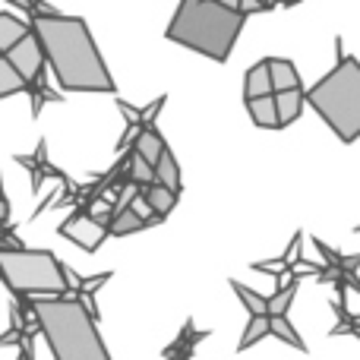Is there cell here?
I'll list each match as a JSON object with an SVG mask.
<instances>
[{
	"label": "cell",
	"instance_id": "6da1fadb",
	"mask_svg": "<svg viewBox=\"0 0 360 360\" xmlns=\"http://www.w3.org/2000/svg\"><path fill=\"white\" fill-rule=\"evenodd\" d=\"M10 4L25 10L44 48L51 73L63 92L117 95V82L111 79V70H108L86 19L60 13L51 4H38V0H10Z\"/></svg>",
	"mask_w": 360,
	"mask_h": 360
},
{
	"label": "cell",
	"instance_id": "2e32d148",
	"mask_svg": "<svg viewBox=\"0 0 360 360\" xmlns=\"http://www.w3.org/2000/svg\"><path fill=\"white\" fill-rule=\"evenodd\" d=\"M29 35H32V22H22V19H16L13 13L0 10V57L10 54V51L16 48L19 41H25Z\"/></svg>",
	"mask_w": 360,
	"mask_h": 360
},
{
	"label": "cell",
	"instance_id": "d6986e66",
	"mask_svg": "<svg viewBox=\"0 0 360 360\" xmlns=\"http://www.w3.org/2000/svg\"><path fill=\"white\" fill-rule=\"evenodd\" d=\"M272 86H275V95L304 89L300 86V73H297V67H294V60H288V57H272Z\"/></svg>",
	"mask_w": 360,
	"mask_h": 360
},
{
	"label": "cell",
	"instance_id": "8992f818",
	"mask_svg": "<svg viewBox=\"0 0 360 360\" xmlns=\"http://www.w3.org/2000/svg\"><path fill=\"white\" fill-rule=\"evenodd\" d=\"M300 243H304V231H297V234L291 237V243H288V250L278 256V259H262V262H250V269L253 272H262V275H272L275 281L281 285H288V278H294V275H313L316 278L319 266L310 259H304L300 256Z\"/></svg>",
	"mask_w": 360,
	"mask_h": 360
},
{
	"label": "cell",
	"instance_id": "4316f807",
	"mask_svg": "<svg viewBox=\"0 0 360 360\" xmlns=\"http://www.w3.org/2000/svg\"><path fill=\"white\" fill-rule=\"evenodd\" d=\"M237 10L250 19V16H256V13H272L275 4H237Z\"/></svg>",
	"mask_w": 360,
	"mask_h": 360
},
{
	"label": "cell",
	"instance_id": "5bb4252c",
	"mask_svg": "<svg viewBox=\"0 0 360 360\" xmlns=\"http://www.w3.org/2000/svg\"><path fill=\"white\" fill-rule=\"evenodd\" d=\"M139 199L146 202L149 215L155 218L158 224H162L165 218H168L171 212L177 209V199H180V196H177V193H171L168 186H162V184L155 180V184H149V186H143V190H139Z\"/></svg>",
	"mask_w": 360,
	"mask_h": 360
},
{
	"label": "cell",
	"instance_id": "52a82bcc",
	"mask_svg": "<svg viewBox=\"0 0 360 360\" xmlns=\"http://www.w3.org/2000/svg\"><path fill=\"white\" fill-rule=\"evenodd\" d=\"M60 237L73 240L76 247H82L89 256L108 240V218L101 212H70L67 221L60 224Z\"/></svg>",
	"mask_w": 360,
	"mask_h": 360
},
{
	"label": "cell",
	"instance_id": "3957f363",
	"mask_svg": "<svg viewBox=\"0 0 360 360\" xmlns=\"http://www.w3.org/2000/svg\"><path fill=\"white\" fill-rule=\"evenodd\" d=\"M247 16L237 4H218V0H184L171 16L165 38L180 48L202 54L215 63H228L234 44L240 38Z\"/></svg>",
	"mask_w": 360,
	"mask_h": 360
},
{
	"label": "cell",
	"instance_id": "ac0fdd59",
	"mask_svg": "<svg viewBox=\"0 0 360 360\" xmlns=\"http://www.w3.org/2000/svg\"><path fill=\"white\" fill-rule=\"evenodd\" d=\"M313 247H316V253L323 256V266L342 269V272H360V253H342V250L329 247L323 237H313Z\"/></svg>",
	"mask_w": 360,
	"mask_h": 360
},
{
	"label": "cell",
	"instance_id": "e0dca14e",
	"mask_svg": "<svg viewBox=\"0 0 360 360\" xmlns=\"http://www.w3.org/2000/svg\"><path fill=\"white\" fill-rule=\"evenodd\" d=\"M243 105H247V114H250V120H253V127H259V130H281L278 101H275V95H269V98H256V101H243Z\"/></svg>",
	"mask_w": 360,
	"mask_h": 360
},
{
	"label": "cell",
	"instance_id": "9c48e42d",
	"mask_svg": "<svg viewBox=\"0 0 360 360\" xmlns=\"http://www.w3.org/2000/svg\"><path fill=\"white\" fill-rule=\"evenodd\" d=\"M136 199H139V190L133 193L130 199H124V202H111V205H108V212H105V218H108V237L139 234V231H149V228H155V224H158L152 215H143V212L133 205Z\"/></svg>",
	"mask_w": 360,
	"mask_h": 360
},
{
	"label": "cell",
	"instance_id": "4fadbf2b",
	"mask_svg": "<svg viewBox=\"0 0 360 360\" xmlns=\"http://www.w3.org/2000/svg\"><path fill=\"white\" fill-rule=\"evenodd\" d=\"M275 95L272 86V57H262L259 63L247 70L243 76V101H256V98H269Z\"/></svg>",
	"mask_w": 360,
	"mask_h": 360
},
{
	"label": "cell",
	"instance_id": "484cf974",
	"mask_svg": "<svg viewBox=\"0 0 360 360\" xmlns=\"http://www.w3.org/2000/svg\"><path fill=\"white\" fill-rule=\"evenodd\" d=\"M16 92H25V79L6 57H0V98H13Z\"/></svg>",
	"mask_w": 360,
	"mask_h": 360
},
{
	"label": "cell",
	"instance_id": "30bf717a",
	"mask_svg": "<svg viewBox=\"0 0 360 360\" xmlns=\"http://www.w3.org/2000/svg\"><path fill=\"white\" fill-rule=\"evenodd\" d=\"M165 101H168V95H158L152 105H146V108H133L130 101H124V98H117V111L124 114V120H127V130H124V136L117 139V152L124 155V152H130V146H133V136L139 133V127H146L149 120H158V114L165 111Z\"/></svg>",
	"mask_w": 360,
	"mask_h": 360
},
{
	"label": "cell",
	"instance_id": "7c38bea8",
	"mask_svg": "<svg viewBox=\"0 0 360 360\" xmlns=\"http://www.w3.org/2000/svg\"><path fill=\"white\" fill-rule=\"evenodd\" d=\"M130 149L136 152L143 162H149L152 168H158V162L165 158V152H168L171 146L165 143V136H162V130H158L155 120H149L146 127H139V133L133 136V146H130Z\"/></svg>",
	"mask_w": 360,
	"mask_h": 360
},
{
	"label": "cell",
	"instance_id": "603a6c76",
	"mask_svg": "<svg viewBox=\"0 0 360 360\" xmlns=\"http://www.w3.org/2000/svg\"><path fill=\"white\" fill-rule=\"evenodd\" d=\"M155 180L162 186H168L171 193H177L180 196V190H184V180H180V165H177V155L174 152H165V158L158 162V168H155Z\"/></svg>",
	"mask_w": 360,
	"mask_h": 360
},
{
	"label": "cell",
	"instance_id": "d4e9b609",
	"mask_svg": "<svg viewBox=\"0 0 360 360\" xmlns=\"http://www.w3.org/2000/svg\"><path fill=\"white\" fill-rule=\"evenodd\" d=\"M272 338H278V342H285V345H291V348H297V351H304V354H310L307 342L300 338V332L294 329V323H291L288 316H275V319H272Z\"/></svg>",
	"mask_w": 360,
	"mask_h": 360
},
{
	"label": "cell",
	"instance_id": "5b68a950",
	"mask_svg": "<svg viewBox=\"0 0 360 360\" xmlns=\"http://www.w3.org/2000/svg\"><path fill=\"white\" fill-rule=\"evenodd\" d=\"M0 272L10 297H76L79 275L70 272L51 250L0 247Z\"/></svg>",
	"mask_w": 360,
	"mask_h": 360
},
{
	"label": "cell",
	"instance_id": "8fae6325",
	"mask_svg": "<svg viewBox=\"0 0 360 360\" xmlns=\"http://www.w3.org/2000/svg\"><path fill=\"white\" fill-rule=\"evenodd\" d=\"M205 338H212V329H196L193 316H186L184 326L177 329V338L162 348V357L165 360H193L196 348L205 342Z\"/></svg>",
	"mask_w": 360,
	"mask_h": 360
},
{
	"label": "cell",
	"instance_id": "cb8c5ba5",
	"mask_svg": "<svg viewBox=\"0 0 360 360\" xmlns=\"http://www.w3.org/2000/svg\"><path fill=\"white\" fill-rule=\"evenodd\" d=\"M272 335V316H250L247 319V329H243L240 335V345H237V351H250L253 345H259L262 338Z\"/></svg>",
	"mask_w": 360,
	"mask_h": 360
},
{
	"label": "cell",
	"instance_id": "277c9868",
	"mask_svg": "<svg viewBox=\"0 0 360 360\" xmlns=\"http://www.w3.org/2000/svg\"><path fill=\"white\" fill-rule=\"evenodd\" d=\"M307 105L342 143L351 146L360 139V60L345 51L342 38H335V67L307 89Z\"/></svg>",
	"mask_w": 360,
	"mask_h": 360
},
{
	"label": "cell",
	"instance_id": "ba28073f",
	"mask_svg": "<svg viewBox=\"0 0 360 360\" xmlns=\"http://www.w3.org/2000/svg\"><path fill=\"white\" fill-rule=\"evenodd\" d=\"M13 162L19 165V168H25L29 171V177H32V193H41V186L48 184V180H57V184H63V190H70L73 186V177L67 174L63 168H57L54 162H51V155H48V139H38V146H35V152H29V155H13Z\"/></svg>",
	"mask_w": 360,
	"mask_h": 360
},
{
	"label": "cell",
	"instance_id": "44dd1931",
	"mask_svg": "<svg viewBox=\"0 0 360 360\" xmlns=\"http://www.w3.org/2000/svg\"><path fill=\"white\" fill-rule=\"evenodd\" d=\"M228 285L234 288L237 300L243 304V310H247L250 316H269V297L266 294L253 291L250 285H243V281H237V278H228Z\"/></svg>",
	"mask_w": 360,
	"mask_h": 360
},
{
	"label": "cell",
	"instance_id": "9a60e30c",
	"mask_svg": "<svg viewBox=\"0 0 360 360\" xmlns=\"http://www.w3.org/2000/svg\"><path fill=\"white\" fill-rule=\"evenodd\" d=\"M332 310H335V326L329 329V338L351 335V338H357V342H360V313H351V307H348V291H335Z\"/></svg>",
	"mask_w": 360,
	"mask_h": 360
},
{
	"label": "cell",
	"instance_id": "7402d4cb",
	"mask_svg": "<svg viewBox=\"0 0 360 360\" xmlns=\"http://www.w3.org/2000/svg\"><path fill=\"white\" fill-rule=\"evenodd\" d=\"M300 278L304 275H294V278H288V285H281V288H275V294L269 297V316H288V310H291V304H294V297H297V291H300Z\"/></svg>",
	"mask_w": 360,
	"mask_h": 360
},
{
	"label": "cell",
	"instance_id": "ffe728a7",
	"mask_svg": "<svg viewBox=\"0 0 360 360\" xmlns=\"http://www.w3.org/2000/svg\"><path fill=\"white\" fill-rule=\"evenodd\" d=\"M275 101H278V124L281 130L285 127H291L294 120L304 114V105H307V89H294V92H281L275 95Z\"/></svg>",
	"mask_w": 360,
	"mask_h": 360
},
{
	"label": "cell",
	"instance_id": "7a4b0ae2",
	"mask_svg": "<svg viewBox=\"0 0 360 360\" xmlns=\"http://www.w3.org/2000/svg\"><path fill=\"white\" fill-rule=\"evenodd\" d=\"M32 313L54 360H111L98 316L82 297H35Z\"/></svg>",
	"mask_w": 360,
	"mask_h": 360
}]
</instances>
